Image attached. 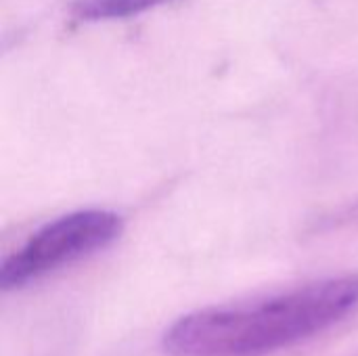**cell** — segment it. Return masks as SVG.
Masks as SVG:
<instances>
[{"mask_svg":"<svg viewBox=\"0 0 358 356\" xmlns=\"http://www.w3.org/2000/svg\"><path fill=\"white\" fill-rule=\"evenodd\" d=\"M358 308V277H338L273 298L197 311L164 338L172 356H262L313 338Z\"/></svg>","mask_w":358,"mask_h":356,"instance_id":"obj_1","label":"cell"},{"mask_svg":"<svg viewBox=\"0 0 358 356\" xmlns=\"http://www.w3.org/2000/svg\"><path fill=\"white\" fill-rule=\"evenodd\" d=\"M122 227V218L109 210H80L44 225L2 262V290L23 287L107 248L120 237Z\"/></svg>","mask_w":358,"mask_h":356,"instance_id":"obj_2","label":"cell"},{"mask_svg":"<svg viewBox=\"0 0 358 356\" xmlns=\"http://www.w3.org/2000/svg\"><path fill=\"white\" fill-rule=\"evenodd\" d=\"M168 0H76L73 15L82 21H101V19H124L138 13H145Z\"/></svg>","mask_w":358,"mask_h":356,"instance_id":"obj_3","label":"cell"}]
</instances>
